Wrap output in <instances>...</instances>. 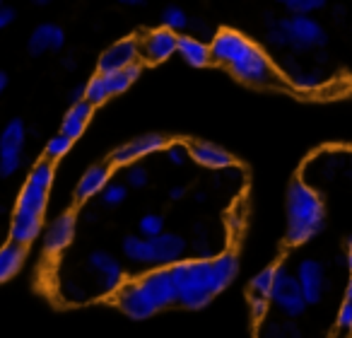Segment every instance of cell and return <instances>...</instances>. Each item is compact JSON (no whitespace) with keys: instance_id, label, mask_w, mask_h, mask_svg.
<instances>
[{"instance_id":"6da1fadb","label":"cell","mask_w":352,"mask_h":338,"mask_svg":"<svg viewBox=\"0 0 352 338\" xmlns=\"http://www.w3.org/2000/svg\"><path fill=\"white\" fill-rule=\"evenodd\" d=\"M176 288H179V304L186 309H203L210 304L239 273V261L232 251L212 256V259L179 261L171 266Z\"/></svg>"},{"instance_id":"7bdbcfd3","label":"cell","mask_w":352,"mask_h":338,"mask_svg":"<svg viewBox=\"0 0 352 338\" xmlns=\"http://www.w3.org/2000/svg\"><path fill=\"white\" fill-rule=\"evenodd\" d=\"M278 3H287V0H278Z\"/></svg>"},{"instance_id":"d6986e66","label":"cell","mask_w":352,"mask_h":338,"mask_svg":"<svg viewBox=\"0 0 352 338\" xmlns=\"http://www.w3.org/2000/svg\"><path fill=\"white\" fill-rule=\"evenodd\" d=\"M92 112H94V107L89 102H85V99L78 104H70L68 114H65L63 123H60V133L68 136L70 140H78L85 133V128H87L89 118H92Z\"/></svg>"},{"instance_id":"52a82bcc","label":"cell","mask_w":352,"mask_h":338,"mask_svg":"<svg viewBox=\"0 0 352 338\" xmlns=\"http://www.w3.org/2000/svg\"><path fill=\"white\" fill-rule=\"evenodd\" d=\"M278 25L283 27V32L287 34L289 49H294V51H311V49H318V46H326V41H328L326 30H323L316 20H311L309 15L285 17Z\"/></svg>"},{"instance_id":"ba28073f","label":"cell","mask_w":352,"mask_h":338,"mask_svg":"<svg viewBox=\"0 0 352 338\" xmlns=\"http://www.w3.org/2000/svg\"><path fill=\"white\" fill-rule=\"evenodd\" d=\"M27 128L22 118H12L0 133V177H12L22 165Z\"/></svg>"},{"instance_id":"484cf974","label":"cell","mask_w":352,"mask_h":338,"mask_svg":"<svg viewBox=\"0 0 352 338\" xmlns=\"http://www.w3.org/2000/svg\"><path fill=\"white\" fill-rule=\"evenodd\" d=\"M273 280H275V266L258 271V273L251 278L249 285V295H258V297L270 299V290H273Z\"/></svg>"},{"instance_id":"74e56055","label":"cell","mask_w":352,"mask_h":338,"mask_svg":"<svg viewBox=\"0 0 352 338\" xmlns=\"http://www.w3.org/2000/svg\"><path fill=\"white\" fill-rule=\"evenodd\" d=\"M184 193H186V189H182V187H174L169 191V198L171 201H179V198H184Z\"/></svg>"},{"instance_id":"4316f807","label":"cell","mask_w":352,"mask_h":338,"mask_svg":"<svg viewBox=\"0 0 352 338\" xmlns=\"http://www.w3.org/2000/svg\"><path fill=\"white\" fill-rule=\"evenodd\" d=\"M138 232H140V237H145V240H155V237H160L162 232H164V218L157 215V213H147V215H142L140 222H138Z\"/></svg>"},{"instance_id":"44dd1931","label":"cell","mask_w":352,"mask_h":338,"mask_svg":"<svg viewBox=\"0 0 352 338\" xmlns=\"http://www.w3.org/2000/svg\"><path fill=\"white\" fill-rule=\"evenodd\" d=\"M25 259H27V246L17 244V242H8V244L0 246V283L10 280L22 268Z\"/></svg>"},{"instance_id":"5bb4252c","label":"cell","mask_w":352,"mask_h":338,"mask_svg":"<svg viewBox=\"0 0 352 338\" xmlns=\"http://www.w3.org/2000/svg\"><path fill=\"white\" fill-rule=\"evenodd\" d=\"M152 244V256H155V266H174L179 261H184L186 256V240L182 235H174V232H162L160 237L150 240Z\"/></svg>"},{"instance_id":"f1b7e54d","label":"cell","mask_w":352,"mask_h":338,"mask_svg":"<svg viewBox=\"0 0 352 338\" xmlns=\"http://www.w3.org/2000/svg\"><path fill=\"white\" fill-rule=\"evenodd\" d=\"M73 142H75V140H70V138H68V136H63V133L54 136L49 142H46V160L56 162V160H60L63 155H68L70 147H73Z\"/></svg>"},{"instance_id":"2e32d148","label":"cell","mask_w":352,"mask_h":338,"mask_svg":"<svg viewBox=\"0 0 352 338\" xmlns=\"http://www.w3.org/2000/svg\"><path fill=\"white\" fill-rule=\"evenodd\" d=\"M188 150H191L193 160L201 167H206V169H227V167L234 165V157H232L225 147L215 145V142L196 140L188 145Z\"/></svg>"},{"instance_id":"5b68a950","label":"cell","mask_w":352,"mask_h":338,"mask_svg":"<svg viewBox=\"0 0 352 338\" xmlns=\"http://www.w3.org/2000/svg\"><path fill=\"white\" fill-rule=\"evenodd\" d=\"M326 211L318 193L302 179H294L287 189V242L304 244L323 230Z\"/></svg>"},{"instance_id":"83f0119b","label":"cell","mask_w":352,"mask_h":338,"mask_svg":"<svg viewBox=\"0 0 352 338\" xmlns=\"http://www.w3.org/2000/svg\"><path fill=\"white\" fill-rule=\"evenodd\" d=\"M162 27H166V30H171V32L186 30V27H188V15L182 10V8H176V6L164 8V12H162Z\"/></svg>"},{"instance_id":"9a60e30c","label":"cell","mask_w":352,"mask_h":338,"mask_svg":"<svg viewBox=\"0 0 352 338\" xmlns=\"http://www.w3.org/2000/svg\"><path fill=\"white\" fill-rule=\"evenodd\" d=\"M75 237V215L73 213H63L60 218H56L49 225L44 235V251L49 256H56L73 242Z\"/></svg>"},{"instance_id":"f546056e","label":"cell","mask_w":352,"mask_h":338,"mask_svg":"<svg viewBox=\"0 0 352 338\" xmlns=\"http://www.w3.org/2000/svg\"><path fill=\"white\" fill-rule=\"evenodd\" d=\"M328 0H287L285 6L292 15H311V12L326 8Z\"/></svg>"},{"instance_id":"4dcf8cb0","label":"cell","mask_w":352,"mask_h":338,"mask_svg":"<svg viewBox=\"0 0 352 338\" xmlns=\"http://www.w3.org/2000/svg\"><path fill=\"white\" fill-rule=\"evenodd\" d=\"M126 198H128V189L123 187V184H109L102 191V201H104V206H109V208L121 206Z\"/></svg>"},{"instance_id":"d4e9b609","label":"cell","mask_w":352,"mask_h":338,"mask_svg":"<svg viewBox=\"0 0 352 338\" xmlns=\"http://www.w3.org/2000/svg\"><path fill=\"white\" fill-rule=\"evenodd\" d=\"M109 97H111V92H109L107 78H104L102 73L89 78V83L85 85V102H89L92 107H99V104H104Z\"/></svg>"},{"instance_id":"277c9868","label":"cell","mask_w":352,"mask_h":338,"mask_svg":"<svg viewBox=\"0 0 352 338\" xmlns=\"http://www.w3.org/2000/svg\"><path fill=\"white\" fill-rule=\"evenodd\" d=\"M210 54L215 63L227 65L241 83L270 85L275 80V70L270 65L268 56L254 41H249L244 34L234 30L217 32L210 41Z\"/></svg>"},{"instance_id":"7402d4cb","label":"cell","mask_w":352,"mask_h":338,"mask_svg":"<svg viewBox=\"0 0 352 338\" xmlns=\"http://www.w3.org/2000/svg\"><path fill=\"white\" fill-rule=\"evenodd\" d=\"M121 251H123V256H126L128 261H133V264H138V266H155L152 244H150V240H145V237H133V235L123 237Z\"/></svg>"},{"instance_id":"ab89813d","label":"cell","mask_w":352,"mask_h":338,"mask_svg":"<svg viewBox=\"0 0 352 338\" xmlns=\"http://www.w3.org/2000/svg\"><path fill=\"white\" fill-rule=\"evenodd\" d=\"M347 268H350V275H352V242L347 246Z\"/></svg>"},{"instance_id":"7c38bea8","label":"cell","mask_w":352,"mask_h":338,"mask_svg":"<svg viewBox=\"0 0 352 338\" xmlns=\"http://www.w3.org/2000/svg\"><path fill=\"white\" fill-rule=\"evenodd\" d=\"M176 49H179V34L166 30V27L152 30L140 44V54L147 63H162V61L171 59Z\"/></svg>"},{"instance_id":"30bf717a","label":"cell","mask_w":352,"mask_h":338,"mask_svg":"<svg viewBox=\"0 0 352 338\" xmlns=\"http://www.w3.org/2000/svg\"><path fill=\"white\" fill-rule=\"evenodd\" d=\"M140 41L135 36H126V39L111 44L97 61V68L102 75L116 73V70H123L128 65H135L138 59H140Z\"/></svg>"},{"instance_id":"e0dca14e","label":"cell","mask_w":352,"mask_h":338,"mask_svg":"<svg viewBox=\"0 0 352 338\" xmlns=\"http://www.w3.org/2000/svg\"><path fill=\"white\" fill-rule=\"evenodd\" d=\"M65 44V32L60 30L58 25H39L34 32H32L30 41H27V49H30L32 56H41L49 54V51H60Z\"/></svg>"},{"instance_id":"8992f818","label":"cell","mask_w":352,"mask_h":338,"mask_svg":"<svg viewBox=\"0 0 352 338\" xmlns=\"http://www.w3.org/2000/svg\"><path fill=\"white\" fill-rule=\"evenodd\" d=\"M270 307H275L285 319H297L307 312V299L299 288V280L285 266H275V280L270 290Z\"/></svg>"},{"instance_id":"e575fe53","label":"cell","mask_w":352,"mask_h":338,"mask_svg":"<svg viewBox=\"0 0 352 338\" xmlns=\"http://www.w3.org/2000/svg\"><path fill=\"white\" fill-rule=\"evenodd\" d=\"M268 41L273 46H278V49H285V46H289V41H287V34L283 32V27H273V30L268 32Z\"/></svg>"},{"instance_id":"ee69618b","label":"cell","mask_w":352,"mask_h":338,"mask_svg":"<svg viewBox=\"0 0 352 338\" xmlns=\"http://www.w3.org/2000/svg\"><path fill=\"white\" fill-rule=\"evenodd\" d=\"M0 8H3V0H0Z\"/></svg>"},{"instance_id":"d590c367","label":"cell","mask_w":352,"mask_h":338,"mask_svg":"<svg viewBox=\"0 0 352 338\" xmlns=\"http://www.w3.org/2000/svg\"><path fill=\"white\" fill-rule=\"evenodd\" d=\"M12 20H15V10L12 8H0V30L10 27Z\"/></svg>"},{"instance_id":"8d00e7d4","label":"cell","mask_w":352,"mask_h":338,"mask_svg":"<svg viewBox=\"0 0 352 338\" xmlns=\"http://www.w3.org/2000/svg\"><path fill=\"white\" fill-rule=\"evenodd\" d=\"M82 99H85V87L70 92V104H78V102H82Z\"/></svg>"},{"instance_id":"7a4b0ae2","label":"cell","mask_w":352,"mask_h":338,"mask_svg":"<svg viewBox=\"0 0 352 338\" xmlns=\"http://www.w3.org/2000/svg\"><path fill=\"white\" fill-rule=\"evenodd\" d=\"M116 307L131 319H150L157 312L179 302V288H176L171 266H157L155 271L145 273L133 283H123L116 290Z\"/></svg>"},{"instance_id":"cb8c5ba5","label":"cell","mask_w":352,"mask_h":338,"mask_svg":"<svg viewBox=\"0 0 352 338\" xmlns=\"http://www.w3.org/2000/svg\"><path fill=\"white\" fill-rule=\"evenodd\" d=\"M258 338H299V328L292 324V319H285V321L263 319L258 328Z\"/></svg>"},{"instance_id":"60d3db41","label":"cell","mask_w":352,"mask_h":338,"mask_svg":"<svg viewBox=\"0 0 352 338\" xmlns=\"http://www.w3.org/2000/svg\"><path fill=\"white\" fill-rule=\"evenodd\" d=\"M118 3H123V6H142L145 0H118Z\"/></svg>"},{"instance_id":"3957f363","label":"cell","mask_w":352,"mask_h":338,"mask_svg":"<svg viewBox=\"0 0 352 338\" xmlns=\"http://www.w3.org/2000/svg\"><path fill=\"white\" fill-rule=\"evenodd\" d=\"M51 184H54V162H36L34 169L27 177L25 187H22L20 196H17L15 215H12L10 222V242L30 246L39 237Z\"/></svg>"},{"instance_id":"b9f144b4","label":"cell","mask_w":352,"mask_h":338,"mask_svg":"<svg viewBox=\"0 0 352 338\" xmlns=\"http://www.w3.org/2000/svg\"><path fill=\"white\" fill-rule=\"evenodd\" d=\"M36 6H46V3H49V0H34Z\"/></svg>"},{"instance_id":"ac0fdd59","label":"cell","mask_w":352,"mask_h":338,"mask_svg":"<svg viewBox=\"0 0 352 338\" xmlns=\"http://www.w3.org/2000/svg\"><path fill=\"white\" fill-rule=\"evenodd\" d=\"M109 179H111V169L109 165H94L89 167L87 172L80 177L78 189H75V198L78 201H89L97 193H102L109 187Z\"/></svg>"},{"instance_id":"1f68e13d","label":"cell","mask_w":352,"mask_h":338,"mask_svg":"<svg viewBox=\"0 0 352 338\" xmlns=\"http://www.w3.org/2000/svg\"><path fill=\"white\" fill-rule=\"evenodd\" d=\"M126 182L131 189H145L147 182H150V174H147L145 167H138V165H131L126 169Z\"/></svg>"},{"instance_id":"9c48e42d","label":"cell","mask_w":352,"mask_h":338,"mask_svg":"<svg viewBox=\"0 0 352 338\" xmlns=\"http://www.w3.org/2000/svg\"><path fill=\"white\" fill-rule=\"evenodd\" d=\"M294 275L299 280V288L304 293V299L307 304H318L323 299L328 290V275L326 268H323L321 261L316 259H302L294 268Z\"/></svg>"},{"instance_id":"4fadbf2b","label":"cell","mask_w":352,"mask_h":338,"mask_svg":"<svg viewBox=\"0 0 352 338\" xmlns=\"http://www.w3.org/2000/svg\"><path fill=\"white\" fill-rule=\"evenodd\" d=\"M89 268L99 273V285H102V293H116L123 285V268L116 259H113L109 251H92L87 259Z\"/></svg>"},{"instance_id":"d6a6232c","label":"cell","mask_w":352,"mask_h":338,"mask_svg":"<svg viewBox=\"0 0 352 338\" xmlns=\"http://www.w3.org/2000/svg\"><path fill=\"white\" fill-rule=\"evenodd\" d=\"M249 309H251V317L261 324L270 314V299L258 297V295H249Z\"/></svg>"},{"instance_id":"ffe728a7","label":"cell","mask_w":352,"mask_h":338,"mask_svg":"<svg viewBox=\"0 0 352 338\" xmlns=\"http://www.w3.org/2000/svg\"><path fill=\"white\" fill-rule=\"evenodd\" d=\"M176 54L182 56L191 68H206V65L212 61L210 46H208L206 41L191 36V34L179 36V49H176Z\"/></svg>"},{"instance_id":"f35d334b","label":"cell","mask_w":352,"mask_h":338,"mask_svg":"<svg viewBox=\"0 0 352 338\" xmlns=\"http://www.w3.org/2000/svg\"><path fill=\"white\" fill-rule=\"evenodd\" d=\"M6 87H8V73L6 70H0V94L6 92Z\"/></svg>"},{"instance_id":"603a6c76","label":"cell","mask_w":352,"mask_h":338,"mask_svg":"<svg viewBox=\"0 0 352 338\" xmlns=\"http://www.w3.org/2000/svg\"><path fill=\"white\" fill-rule=\"evenodd\" d=\"M104 78H107V85H109V92H111V97H113V94H121V92H126V89L131 87L138 78H140V63L128 65V68L116 70V73H109V75H104Z\"/></svg>"},{"instance_id":"836d02e7","label":"cell","mask_w":352,"mask_h":338,"mask_svg":"<svg viewBox=\"0 0 352 338\" xmlns=\"http://www.w3.org/2000/svg\"><path fill=\"white\" fill-rule=\"evenodd\" d=\"M188 155H191V150H188L186 145H182V142H171V145H166V157H169V162L174 167H182L184 162L188 160Z\"/></svg>"},{"instance_id":"8fae6325","label":"cell","mask_w":352,"mask_h":338,"mask_svg":"<svg viewBox=\"0 0 352 338\" xmlns=\"http://www.w3.org/2000/svg\"><path fill=\"white\" fill-rule=\"evenodd\" d=\"M166 145H169V142H166L164 136H160V133H147V136H140V138H135V140L126 142V145L116 147V150L111 152V165L128 167L135 160H140V157L166 150Z\"/></svg>"}]
</instances>
